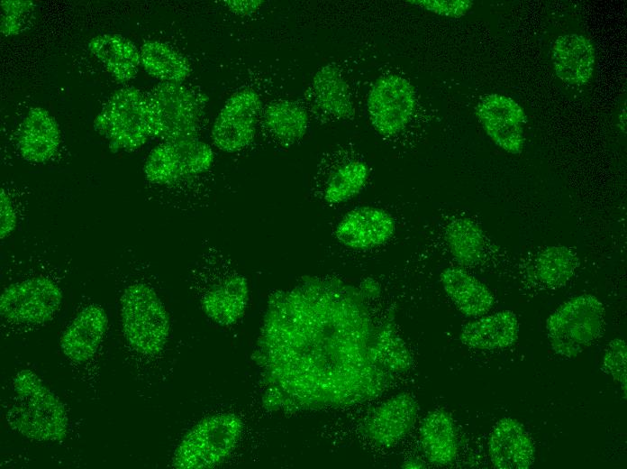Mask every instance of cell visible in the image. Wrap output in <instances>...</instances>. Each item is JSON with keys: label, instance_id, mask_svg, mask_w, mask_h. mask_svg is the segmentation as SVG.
Here are the masks:
<instances>
[{"label": "cell", "instance_id": "1", "mask_svg": "<svg viewBox=\"0 0 627 469\" xmlns=\"http://www.w3.org/2000/svg\"><path fill=\"white\" fill-rule=\"evenodd\" d=\"M259 348L279 400L295 409L349 407L379 397L412 355L377 324L355 288L312 278L273 294Z\"/></svg>", "mask_w": 627, "mask_h": 469}, {"label": "cell", "instance_id": "2", "mask_svg": "<svg viewBox=\"0 0 627 469\" xmlns=\"http://www.w3.org/2000/svg\"><path fill=\"white\" fill-rule=\"evenodd\" d=\"M12 391L5 413L11 428L36 441L58 442L65 438L68 429L67 411L34 372H18L13 379Z\"/></svg>", "mask_w": 627, "mask_h": 469}, {"label": "cell", "instance_id": "3", "mask_svg": "<svg viewBox=\"0 0 627 469\" xmlns=\"http://www.w3.org/2000/svg\"><path fill=\"white\" fill-rule=\"evenodd\" d=\"M120 316L124 337L134 351L143 355L161 352L169 336V317L151 287L128 285L120 298Z\"/></svg>", "mask_w": 627, "mask_h": 469}, {"label": "cell", "instance_id": "4", "mask_svg": "<svg viewBox=\"0 0 627 469\" xmlns=\"http://www.w3.org/2000/svg\"><path fill=\"white\" fill-rule=\"evenodd\" d=\"M243 423L233 413L204 418L182 438L172 457L179 469H204L223 463L236 447Z\"/></svg>", "mask_w": 627, "mask_h": 469}, {"label": "cell", "instance_id": "5", "mask_svg": "<svg viewBox=\"0 0 627 469\" xmlns=\"http://www.w3.org/2000/svg\"><path fill=\"white\" fill-rule=\"evenodd\" d=\"M605 310L595 296L583 294L563 303L546 321L548 337L554 352L576 357L602 334Z\"/></svg>", "mask_w": 627, "mask_h": 469}, {"label": "cell", "instance_id": "6", "mask_svg": "<svg viewBox=\"0 0 627 469\" xmlns=\"http://www.w3.org/2000/svg\"><path fill=\"white\" fill-rule=\"evenodd\" d=\"M199 260L208 276L201 288L200 304L216 324L230 326L243 315L249 300V287L243 275L232 269L228 258L215 248H208Z\"/></svg>", "mask_w": 627, "mask_h": 469}, {"label": "cell", "instance_id": "7", "mask_svg": "<svg viewBox=\"0 0 627 469\" xmlns=\"http://www.w3.org/2000/svg\"><path fill=\"white\" fill-rule=\"evenodd\" d=\"M151 136L164 142L197 138L202 102L182 83L162 82L147 95Z\"/></svg>", "mask_w": 627, "mask_h": 469}, {"label": "cell", "instance_id": "8", "mask_svg": "<svg viewBox=\"0 0 627 469\" xmlns=\"http://www.w3.org/2000/svg\"><path fill=\"white\" fill-rule=\"evenodd\" d=\"M111 148L133 150L151 136L146 95L133 87L116 91L94 123Z\"/></svg>", "mask_w": 627, "mask_h": 469}, {"label": "cell", "instance_id": "9", "mask_svg": "<svg viewBox=\"0 0 627 469\" xmlns=\"http://www.w3.org/2000/svg\"><path fill=\"white\" fill-rule=\"evenodd\" d=\"M62 298L59 285L46 276L15 281L1 293V318L19 326H38L54 317Z\"/></svg>", "mask_w": 627, "mask_h": 469}, {"label": "cell", "instance_id": "10", "mask_svg": "<svg viewBox=\"0 0 627 469\" xmlns=\"http://www.w3.org/2000/svg\"><path fill=\"white\" fill-rule=\"evenodd\" d=\"M214 159L212 148L198 138L167 141L150 152L144 174L149 182L168 186L206 172Z\"/></svg>", "mask_w": 627, "mask_h": 469}, {"label": "cell", "instance_id": "11", "mask_svg": "<svg viewBox=\"0 0 627 469\" xmlns=\"http://www.w3.org/2000/svg\"><path fill=\"white\" fill-rule=\"evenodd\" d=\"M415 108V91L404 78L389 74L378 78L368 97V113L374 129L384 136L400 133Z\"/></svg>", "mask_w": 627, "mask_h": 469}, {"label": "cell", "instance_id": "12", "mask_svg": "<svg viewBox=\"0 0 627 469\" xmlns=\"http://www.w3.org/2000/svg\"><path fill=\"white\" fill-rule=\"evenodd\" d=\"M260 112L261 100L255 91L243 89L232 95L212 127L215 147L232 153L249 146L255 137Z\"/></svg>", "mask_w": 627, "mask_h": 469}, {"label": "cell", "instance_id": "13", "mask_svg": "<svg viewBox=\"0 0 627 469\" xmlns=\"http://www.w3.org/2000/svg\"><path fill=\"white\" fill-rule=\"evenodd\" d=\"M476 115L486 134L497 146L512 154L522 151L523 126L527 117L513 99L500 94H489L479 101Z\"/></svg>", "mask_w": 627, "mask_h": 469}, {"label": "cell", "instance_id": "14", "mask_svg": "<svg viewBox=\"0 0 627 469\" xmlns=\"http://www.w3.org/2000/svg\"><path fill=\"white\" fill-rule=\"evenodd\" d=\"M417 412L415 399L408 392H401L370 412L362 423L361 432L377 446H392L411 430Z\"/></svg>", "mask_w": 627, "mask_h": 469}, {"label": "cell", "instance_id": "15", "mask_svg": "<svg viewBox=\"0 0 627 469\" xmlns=\"http://www.w3.org/2000/svg\"><path fill=\"white\" fill-rule=\"evenodd\" d=\"M394 218L385 210L361 207L346 214L335 229L338 241L356 250H368L386 243L394 234Z\"/></svg>", "mask_w": 627, "mask_h": 469}, {"label": "cell", "instance_id": "16", "mask_svg": "<svg viewBox=\"0 0 627 469\" xmlns=\"http://www.w3.org/2000/svg\"><path fill=\"white\" fill-rule=\"evenodd\" d=\"M488 452L495 468L528 469L533 463L535 448L529 434L518 420L504 418L490 433Z\"/></svg>", "mask_w": 627, "mask_h": 469}, {"label": "cell", "instance_id": "17", "mask_svg": "<svg viewBox=\"0 0 627 469\" xmlns=\"http://www.w3.org/2000/svg\"><path fill=\"white\" fill-rule=\"evenodd\" d=\"M108 318L96 304L84 308L65 329L60 338L63 354L70 360L82 363L96 353L105 334Z\"/></svg>", "mask_w": 627, "mask_h": 469}, {"label": "cell", "instance_id": "18", "mask_svg": "<svg viewBox=\"0 0 627 469\" xmlns=\"http://www.w3.org/2000/svg\"><path fill=\"white\" fill-rule=\"evenodd\" d=\"M551 60L559 79L568 84L585 85L593 76L595 51L584 35L564 34L555 41Z\"/></svg>", "mask_w": 627, "mask_h": 469}, {"label": "cell", "instance_id": "19", "mask_svg": "<svg viewBox=\"0 0 627 469\" xmlns=\"http://www.w3.org/2000/svg\"><path fill=\"white\" fill-rule=\"evenodd\" d=\"M60 143V132L54 117L44 108H32L23 121L18 136L21 156L30 162H45Z\"/></svg>", "mask_w": 627, "mask_h": 469}, {"label": "cell", "instance_id": "20", "mask_svg": "<svg viewBox=\"0 0 627 469\" xmlns=\"http://www.w3.org/2000/svg\"><path fill=\"white\" fill-rule=\"evenodd\" d=\"M518 334L515 314L503 310L466 324L461 328L459 339L470 348L494 350L512 345L516 342Z\"/></svg>", "mask_w": 627, "mask_h": 469}, {"label": "cell", "instance_id": "21", "mask_svg": "<svg viewBox=\"0 0 627 469\" xmlns=\"http://www.w3.org/2000/svg\"><path fill=\"white\" fill-rule=\"evenodd\" d=\"M311 99L320 112L332 119H349L354 114L349 87L335 65L327 64L314 74Z\"/></svg>", "mask_w": 627, "mask_h": 469}, {"label": "cell", "instance_id": "22", "mask_svg": "<svg viewBox=\"0 0 627 469\" xmlns=\"http://www.w3.org/2000/svg\"><path fill=\"white\" fill-rule=\"evenodd\" d=\"M443 290L457 308L467 317L487 313L494 297L488 288L474 276L458 267L443 270L440 276Z\"/></svg>", "mask_w": 627, "mask_h": 469}, {"label": "cell", "instance_id": "23", "mask_svg": "<svg viewBox=\"0 0 627 469\" xmlns=\"http://www.w3.org/2000/svg\"><path fill=\"white\" fill-rule=\"evenodd\" d=\"M420 443L431 464H450L458 453L456 428L450 414L443 409L429 413L420 427Z\"/></svg>", "mask_w": 627, "mask_h": 469}, {"label": "cell", "instance_id": "24", "mask_svg": "<svg viewBox=\"0 0 627 469\" xmlns=\"http://www.w3.org/2000/svg\"><path fill=\"white\" fill-rule=\"evenodd\" d=\"M90 51L118 80L133 78L141 64V53L129 39L115 33H104L91 39Z\"/></svg>", "mask_w": 627, "mask_h": 469}, {"label": "cell", "instance_id": "25", "mask_svg": "<svg viewBox=\"0 0 627 469\" xmlns=\"http://www.w3.org/2000/svg\"><path fill=\"white\" fill-rule=\"evenodd\" d=\"M261 119L265 133L283 146H289L300 141L308 127L306 111L300 105L288 100L269 104L265 108Z\"/></svg>", "mask_w": 627, "mask_h": 469}, {"label": "cell", "instance_id": "26", "mask_svg": "<svg viewBox=\"0 0 627 469\" xmlns=\"http://www.w3.org/2000/svg\"><path fill=\"white\" fill-rule=\"evenodd\" d=\"M445 241L453 258L462 265H477L486 256V235L480 226L469 218L451 220L445 230Z\"/></svg>", "mask_w": 627, "mask_h": 469}, {"label": "cell", "instance_id": "27", "mask_svg": "<svg viewBox=\"0 0 627 469\" xmlns=\"http://www.w3.org/2000/svg\"><path fill=\"white\" fill-rule=\"evenodd\" d=\"M140 53L145 71L162 82L182 83L190 74L188 60L164 42L146 41Z\"/></svg>", "mask_w": 627, "mask_h": 469}, {"label": "cell", "instance_id": "28", "mask_svg": "<svg viewBox=\"0 0 627 469\" xmlns=\"http://www.w3.org/2000/svg\"><path fill=\"white\" fill-rule=\"evenodd\" d=\"M368 169L360 161H349L335 166L325 178L322 188L323 199L336 205L356 196L365 186Z\"/></svg>", "mask_w": 627, "mask_h": 469}, {"label": "cell", "instance_id": "29", "mask_svg": "<svg viewBox=\"0 0 627 469\" xmlns=\"http://www.w3.org/2000/svg\"><path fill=\"white\" fill-rule=\"evenodd\" d=\"M577 265L578 257L573 250L564 245L550 246L535 260V277L545 287L558 289L571 280Z\"/></svg>", "mask_w": 627, "mask_h": 469}, {"label": "cell", "instance_id": "30", "mask_svg": "<svg viewBox=\"0 0 627 469\" xmlns=\"http://www.w3.org/2000/svg\"><path fill=\"white\" fill-rule=\"evenodd\" d=\"M603 364L605 370L616 381L626 398L627 390V346L624 340L613 339L607 345L604 357Z\"/></svg>", "mask_w": 627, "mask_h": 469}, {"label": "cell", "instance_id": "31", "mask_svg": "<svg viewBox=\"0 0 627 469\" xmlns=\"http://www.w3.org/2000/svg\"><path fill=\"white\" fill-rule=\"evenodd\" d=\"M34 4L23 0H5L1 2V32L4 35L20 33L25 18L33 10Z\"/></svg>", "mask_w": 627, "mask_h": 469}, {"label": "cell", "instance_id": "32", "mask_svg": "<svg viewBox=\"0 0 627 469\" xmlns=\"http://www.w3.org/2000/svg\"><path fill=\"white\" fill-rule=\"evenodd\" d=\"M407 3L436 14L451 18L462 17L473 5V2L469 0H409Z\"/></svg>", "mask_w": 627, "mask_h": 469}, {"label": "cell", "instance_id": "33", "mask_svg": "<svg viewBox=\"0 0 627 469\" xmlns=\"http://www.w3.org/2000/svg\"><path fill=\"white\" fill-rule=\"evenodd\" d=\"M0 212H1V225L0 234L1 239L7 237L15 229L18 222L17 211L14 205L5 192L1 189L0 193Z\"/></svg>", "mask_w": 627, "mask_h": 469}, {"label": "cell", "instance_id": "34", "mask_svg": "<svg viewBox=\"0 0 627 469\" xmlns=\"http://www.w3.org/2000/svg\"><path fill=\"white\" fill-rule=\"evenodd\" d=\"M226 6L239 15H249L256 12L262 5L260 0H229L224 1Z\"/></svg>", "mask_w": 627, "mask_h": 469}, {"label": "cell", "instance_id": "35", "mask_svg": "<svg viewBox=\"0 0 627 469\" xmlns=\"http://www.w3.org/2000/svg\"><path fill=\"white\" fill-rule=\"evenodd\" d=\"M404 468H423L424 464L423 461L419 460L418 458H412L407 460L404 464Z\"/></svg>", "mask_w": 627, "mask_h": 469}, {"label": "cell", "instance_id": "36", "mask_svg": "<svg viewBox=\"0 0 627 469\" xmlns=\"http://www.w3.org/2000/svg\"><path fill=\"white\" fill-rule=\"evenodd\" d=\"M625 126H626V112L625 109L622 111L621 115H619V127L622 129L623 133H625Z\"/></svg>", "mask_w": 627, "mask_h": 469}]
</instances>
